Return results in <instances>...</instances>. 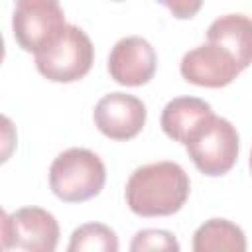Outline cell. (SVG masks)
<instances>
[{
    "label": "cell",
    "instance_id": "6da1fadb",
    "mask_svg": "<svg viewBox=\"0 0 252 252\" xmlns=\"http://www.w3.org/2000/svg\"><path fill=\"white\" fill-rule=\"evenodd\" d=\"M189 175L175 161H156L132 171L126 181V203L140 217L177 213L189 197Z\"/></svg>",
    "mask_w": 252,
    "mask_h": 252
},
{
    "label": "cell",
    "instance_id": "7a4b0ae2",
    "mask_svg": "<svg viewBox=\"0 0 252 252\" xmlns=\"http://www.w3.org/2000/svg\"><path fill=\"white\" fill-rule=\"evenodd\" d=\"M106 181L102 159L87 148L61 152L49 167V187L65 203H81L96 197Z\"/></svg>",
    "mask_w": 252,
    "mask_h": 252
},
{
    "label": "cell",
    "instance_id": "3957f363",
    "mask_svg": "<svg viewBox=\"0 0 252 252\" xmlns=\"http://www.w3.org/2000/svg\"><path fill=\"white\" fill-rule=\"evenodd\" d=\"M195 167L211 177L224 175L238 159V132L217 114H209L189 132L185 144Z\"/></svg>",
    "mask_w": 252,
    "mask_h": 252
},
{
    "label": "cell",
    "instance_id": "277c9868",
    "mask_svg": "<svg viewBox=\"0 0 252 252\" xmlns=\"http://www.w3.org/2000/svg\"><path fill=\"white\" fill-rule=\"evenodd\" d=\"M94 47L91 37L75 24H67L63 33L35 55L37 71L53 83H73L83 79L93 65Z\"/></svg>",
    "mask_w": 252,
    "mask_h": 252
},
{
    "label": "cell",
    "instance_id": "5b68a950",
    "mask_svg": "<svg viewBox=\"0 0 252 252\" xmlns=\"http://www.w3.org/2000/svg\"><path fill=\"white\" fill-rule=\"evenodd\" d=\"M65 12L57 0H20L12 16L18 45L33 55L45 51L65 30Z\"/></svg>",
    "mask_w": 252,
    "mask_h": 252
},
{
    "label": "cell",
    "instance_id": "8992f818",
    "mask_svg": "<svg viewBox=\"0 0 252 252\" xmlns=\"http://www.w3.org/2000/svg\"><path fill=\"white\" fill-rule=\"evenodd\" d=\"M59 242L57 219L41 207H22L4 213V250L20 246L24 252H55Z\"/></svg>",
    "mask_w": 252,
    "mask_h": 252
},
{
    "label": "cell",
    "instance_id": "52a82bcc",
    "mask_svg": "<svg viewBox=\"0 0 252 252\" xmlns=\"http://www.w3.org/2000/svg\"><path fill=\"white\" fill-rule=\"evenodd\" d=\"M179 71L183 79L193 85L220 89L230 85L242 69L224 47L207 41L189 49L183 55Z\"/></svg>",
    "mask_w": 252,
    "mask_h": 252
},
{
    "label": "cell",
    "instance_id": "ba28073f",
    "mask_svg": "<svg viewBox=\"0 0 252 252\" xmlns=\"http://www.w3.org/2000/svg\"><path fill=\"white\" fill-rule=\"evenodd\" d=\"M94 126L110 140H130L140 134L146 124L144 102L128 93L104 94L93 112Z\"/></svg>",
    "mask_w": 252,
    "mask_h": 252
},
{
    "label": "cell",
    "instance_id": "9c48e42d",
    "mask_svg": "<svg viewBox=\"0 0 252 252\" xmlns=\"http://www.w3.org/2000/svg\"><path fill=\"white\" fill-rule=\"evenodd\" d=\"M156 65V49L140 35H126L118 39L108 55V73L124 87L146 85L154 77Z\"/></svg>",
    "mask_w": 252,
    "mask_h": 252
},
{
    "label": "cell",
    "instance_id": "30bf717a",
    "mask_svg": "<svg viewBox=\"0 0 252 252\" xmlns=\"http://www.w3.org/2000/svg\"><path fill=\"white\" fill-rule=\"evenodd\" d=\"M207 41L224 47L238 67L246 69L252 63V18L246 14L219 16L207 28Z\"/></svg>",
    "mask_w": 252,
    "mask_h": 252
},
{
    "label": "cell",
    "instance_id": "8fae6325",
    "mask_svg": "<svg viewBox=\"0 0 252 252\" xmlns=\"http://www.w3.org/2000/svg\"><path fill=\"white\" fill-rule=\"evenodd\" d=\"M209 114H213V108L203 98L175 96L161 110V128L171 140L185 144L189 132L197 126V122Z\"/></svg>",
    "mask_w": 252,
    "mask_h": 252
},
{
    "label": "cell",
    "instance_id": "7c38bea8",
    "mask_svg": "<svg viewBox=\"0 0 252 252\" xmlns=\"http://www.w3.org/2000/svg\"><path fill=\"white\" fill-rule=\"evenodd\" d=\"M193 252H246V234L232 220L209 219L193 234Z\"/></svg>",
    "mask_w": 252,
    "mask_h": 252
},
{
    "label": "cell",
    "instance_id": "4fadbf2b",
    "mask_svg": "<svg viewBox=\"0 0 252 252\" xmlns=\"http://www.w3.org/2000/svg\"><path fill=\"white\" fill-rule=\"evenodd\" d=\"M67 252H118V236L102 222H85L73 230Z\"/></svg>",
    "mask_w": 252,
    "mask_h": 252
},
{
    "label": "cell",
    "instance_id": "5bb4252c",
    "mask_svg": "<svg viewBox=\"0 0 252 252\" xmlns=\"http://www.w3.org/2000/svg\"><path fill=\"white\" fill-rule=\"evenodd\" d=\"M130 252H181L179 240L163 228H144L132 236Z\"/></svg>",
    "mask_w": 252,
    "mask_h": 252
},
{
    "label": "cell",
    "instance_id": "9a60e30c",
    "mask_svg": "<svg viewBox=\"0 0 252 252\" xmlns=\"http://www.w3.org/2000/svg\"><path fill=\"white\" fill-rule=\"evenodd\" d=\"M165 6L177 18H191L201 8V2H165Z\"/></svg>",
    "mask_w": 252,
    "mask_h": 252
},
{
    "label": "cell",
    "instance_id": "2e32d148",
    "mask_svg": "<svg viewBox=\"0 0 252 252\" xmlns=\"http://www.w3.org/2000/svg\"><path fill=\"white\" fill-rule=\"evenodd\" d=\"M250 171H252V152H250Z\"/></svg>",
    "mask_w": 252,
    "mask_h": 252
}]
</instances>
